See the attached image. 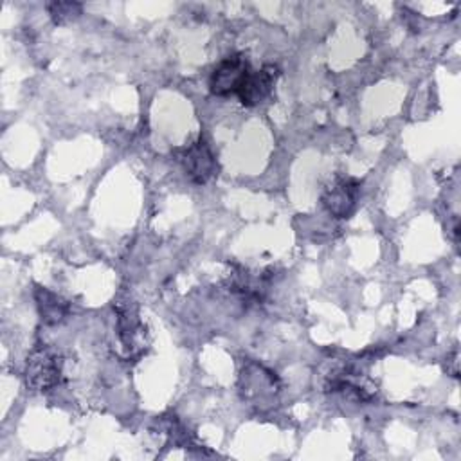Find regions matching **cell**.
Returning <instances> with one entry per match:
<instances>
[{"instance_id":"cell-1","label":"cell","mask_w":461,"mask_h":461,"mask_svg":"<svg viewBox=\"0 0 461 461\" xmlns=\"http://www.w3.org/2000/svg\"><path fill=\"white\" fill-rule=\"evenodd\" d=\"M63 376V358L58 349L50 346L34 348L25 360L23 380L27 389L45 393L54 389Z\"/></svg>"},{"instance_id":"cell-2","label":"cell","mask_w":461,"mask_h":461,"mask_svg":"<svg viewBox=\"0 0 461 461\" xmlns=\"http://www.w3.org/2000/svg\"><path fill=\"white\" fill-rule=\"evenodd\" d=\"M115 313H117L115 333H117V342L121 346L122 355L130 360L139 358L142 353H146L149 344L146 324L139 317L137 308H133L128 303L117 304Z\"/></svg>"},{"instance_id":"cell-3","label":"cell","mask_w":461,"mask_h":461,"mask_svg":"<svg viewBox=\"0 0 461 461\" xmlns=\"http://www.w3.org/2000/svg\"><path fill=\"white\" fill-rule=\"evenodd\" d=\"M185 176L198 185L207 184L218 175V160L205 139H196L175 151Z\"/></svg>"},{"instance_id":"cell-4","label":"cell","mask_w":461,"mask_h":461,"mask_svg":"<svg viewBox=\"0 0 461 461\" xmlns=\"http://www.w3.org/2000/svg\"><path fill=\"white\" fill-rule=\"evenodd\" d=\"M241 393L252 405L270 403L279 393V380L274 371L258 362H247L241 369Z\"/></svg>"},{"instance_id":"cell-5","label":"cell","mask_w":461,"mask_h":461,"mask_svg":"<svg viewBox=\"0 0 461 461\" xmlns=\"http://www.w3.org/2000/svg\"><path fill=\"white\" fill-rule=\"evenodd\" d=\"M250 70L252 68L243 54H230L223 58L211 72V77H209L211 94L218 97H227L236 94Z\"/></svg>"},{"instance_id":"cell-6","label":"cell","mask_w":461,"mask_h":461,"mask_svg":"<svg viewBox=\"0 0 461 461\" xmlns=\"http://www.w3.org/2000/svg\"><path fill=\"white\" fill-rule=\"evenodd\" d=\"M360 194V184L349 176H339L330 185L324 187L321 202L328 214L333 218H348L357 207Z\"/></svg>"},{"instance_id":"cell-7","label":"cell","mask_w":461,"mask_h":461,"mask_svg":"<svg viewBox=\"0 0 461 461\" xmlns=\"http://www.w3.org/2000/svg\"><path fill=\"white\" fill-rule=\"evenodd\" d=\"M277 74L279 72L276 65H265L259 70H250L243 79L240 90L236 92L241 104L258 106L259 103H263L270 95Z\"/></svg>"},{"instance_id":"cell-8","label":"cell","mask_w":461,"mask_h":461,"mask_svg":"<svg viewBox=\"0 0 461 461\" xmlns=\"http://www.w3.org/2000/svg\"><path fill=\"white\" fill-rule=\"evenodd\" d=\"M34 301H36L40 319L49 326L63 322L70 313L68 301L45 286H40V285L34 286Z\"/></svg>"},{"instance_id":"cell-9","label":"cell","mask_w":461,"mask_h":461,"mask_svg":"<svg viewBox=\"0 0 461 461\" xmlns=\"http://www.w3.org/2000/svg\"><path fill=\"white\" fill-rule=\"evenodd\" d=\"M45 7L54 23L74 22L83 11V5L79 2H49Z\"/></svg>"},{"instance_id":"cell-10","label":"cell","mask_w":461,"mask_h":461,"mask_svg":"<svg viewBox=\"0 0 461 461\" xmlns=\"http://www.w3.org/2000/svg\"><path fill=\"white\" fill-rule=\"evenodd\" d=\"M447 373L454 378L459 376V351L457 348H454L448 355H447Z\"/></svg>"}]
</instances>
